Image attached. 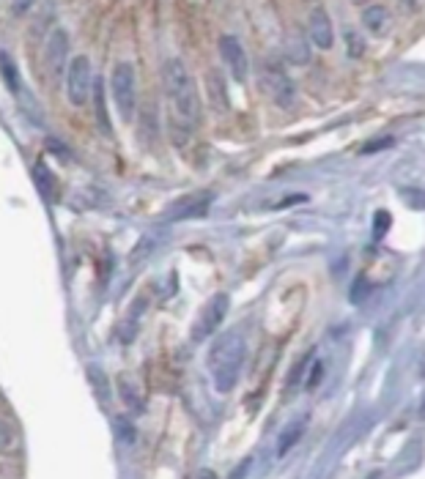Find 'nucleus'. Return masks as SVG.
Here are the masks:
<instances>
[{
    "instance_id": "nucleus-3",
    "label": "nucleus",
    "mask_w": 425,
    "mask_h": 479,
    "mask_svg": "<svg viewBox=\"0 0 425 479\" xmlns=\"http://www.w3.org/2000/svg\"><path fill=\"white\" fill-rule=\"evenodd\" d=\"M110 93H113V102H115L121 121L132 124V118L138 113V74H135V66L129 60L115 63V69L110 74Z\"/></svg>"
},
{
    "instance_id": "nucleus-17",
    "label": "nucleus",
    "mask_w": 425,
    "mask_h": 479,
    "mask_svg": "<svg viewBox=\"0 0 425 479\" xmlns=\"http://www.w3.org/2000/svg\"><path fill=\"white\" fill-rule=\"evenodd\" d=\"M113 433L118 436L121 444H135L138 441V428H135L132 416H127V414H115L113 416Z\"/></svg>"
},
{
    "instance_id": "nucleus-20",
    "label": "nucleus",
    "mask_w": 425,
    "mask_h": 479,
    "mask_svg": "<svg viewBox=\"0 0 425 479\" xmlns=\"http://www.w3.org/2000/svg\"><path fill=\"white\" fill-rule=\"evenodd\" d=\"M0 74H3V80H6V86H8L11 93L22 86V80H19V74H17V66H14V60H11L6 52H0Z\"/></svg>"
},
{
    "instance_id": "nucleus-19",
    "label": "nucleus",
    "mask_w": 425,
    "mask_h": 479,
    "mask_svg": "<svg viewBox=\"0 0 425 479\" xmlns=\"http://www.w3.org/2000/svg\"><path fill=\"white\" fill-rule=\"evenodd\" d=\"M33 175H36V184H39V192H42V197H47L49 203L55 200V195H58V189H55V181H52V175H49V170L39 162L36 168H33Z\"/></svg>"
},
{
    "instance_id": "nucleus-32",
    "label": "nucleus",
    "mask_w": 425,
    "mask_h": 479,
    "mask_svg": "<svg viewBox=\"0 0 425 479\" xmlns=\"http://www.w3.org/2000/svg\"><path fill=\"white\" fill-rule=\"evenodd\" d=\"M195 479H220V477H217L211 469H200V471L195 474Z\"/></svg>"
},
{
    "instance_id": "nucleus-11",
    "label": "nucleus",
    "mask_w": 425,
    "mask_h": 479,
    "mask_svg": "<svg viewBox=\"0 0 425 479\" xmlns=\"http://www.w3.org/2000/svg\"><path fill=\"white\" fill-rule=\"evenodd\" d=\"M115 389H118V397L124 400V405L129 408V411H135V414H141L143 408V394H141V387L127 375V373H121L118 378H115Z\"/></svg>"
},
{
    "instance_id": "nucleus-28",
    "label": "nucleus",
    "mask_w": 425,
    "mask_h": 479,
    "mask_svg": "<svg viewBox=\"0 0 425 479\" xmlns=\"http://www.w3.org/2000/svg\"><path fill=\"white\" fill-rule=\"evenodd\" d=\"M47 148H52V154H55L58 159H63V162H66V159H72V154H69V148H66L63 143H58V140H52V137H49V140H47Z\"/></svg>"
},
{
    "instance_id": "nucleus-27",
    "label": "nucleus",
    "mask_w": 425,
    "mask_h": 479,
    "mask_svg": "<svg viewBox=\"0 0 425 479\" xmlns=\"http://www.w3.org/2000/svg\"><path fill=\"white\" fill-rule=\"evenodd\" d=\"M321 378H324V362H316L310 370V378H307V389H316Z\"/></svg>"
},
{
    "instance_id": "nucleus-25",
    "label": "nucleus",
    "mask_w": 425,
    "mask_h": 479,
    "mask_svg": "<svg viewBox=\"0 0 425 479\" xmlns=\"http://www.w3.org/2000/svg\"><path fill=\"white\" fill-rule=\"evenodd\" d=\"M395 140L392 137H378V140H371V143H365L362 145V154H378L381 148H390Z\"/></svg>"
},
{
    "instance_id": "nucleus-2",
    "label": "nucleus",
    "mask_w": 425,
    "mask_h": 479,
    "mask_svg": "<svg viewBox=\"0 0 425 479\" xmlns=\"http://www.w3.org/2000/svg\"><path fill=\"white\" fill-rule=\"evenodd\" d=\"M244 356H247V346L239 332H225L214 340V346L209 350V370H211L214 389L220 394L234 392Z\"/></svg>"
},
{
    "instance_id": "nucleus-31",
    "label": "nucleus",
    "mask_w": 425,
    "mask_h": 479,
    "mask_svg": "<svg viewBox=\"0 0 425 479\" xmlns=\"http://www.w3.org/2000/svg\"><path fill=\"white\" fill-rule=\"evenodd\" d=\"M8 444H11V430L0 422V446H8Z\"/></svg>"
},
{
    "instance_id": "nucleus-29",
    "label": "nucleus",
    "mask_w": 425,
    "mask_h": 479,
    "mask_svg": "<svg viewBox=\"0 0 425 479\" xmlns=\"http://www.w3.org/2000/svg\"><path fill=\"white\" fill-rule=\"evenodd\" d=\"M250 466H252V460L247 457V460H244L241 466H236V469L231 471V477H228V479H244V474H247V469H250Z\"/></svg>"
},
{
    "instance_id": "nucleus-12",
    "label": "nucleus",
    "mask_w": 425,
    "mask_h": 479,
    "mask_svg": "<svg viewBox=\"0 0 425 479\" xmlns=\"http://www.w3.org/2000/svg\"><path fill=\"white\" fill-rule=\"evenodd\" d=\"M206 90H209V96H211V107H214L217 113H225V110H228V90H225V80H223L220 69H211V72L206 74Z\"/></svg>"
},
{
    "instance_id": "nucleus-23",
    "label": "nucleus",
    "mask_w": 425,
    "mask_h": 479,
    "mask_svg": "<svg viewBox=\"0 0 425 479\" xmlns=\"http://www.w3.org/2000/svg\"><path fill=\"white\" fill-rule=\"evenodd\" d=\"M346 49H348V55H351V58H360V55L365 52V42H362V36H360V33H354V31H348V33H346Z\"/></svg>"
},
{
    "instance_id": "nucleus-16",
    "label": "nucleus",
    "mask_w": 425,
    "mask_h": 479,
    "mask_svg": "<svg viewBox=\"0 0 425 479\" xmlns=\"http://www.w3.org/2000/svg\"><path fill=\"white\" fill-rule=\"evenodd\" d=\"M305 425H307L305 419H296V422H291V425H288V428L283 430V436H280V444H278V455H280V457H285V455H288V452H291V449H294V446H296V444L302 441Z\"/></svg>"
},
{
    "instance_id": "nucleus-22",
    "label": "nucleus",
    "mask_w": 425,
    "mask_h": 479,
    "mask_svg": "<svg viewBox=\"0 0 425 479\" xmlns=\"http://www.w3.org/2000/svg\"><path fill=\"white\" fill-rule=\"evenodd\" d=\"M368 293H371V282H368V277H365V274H360V277L351 282L348 299H351V305H362V302L368 299Z\"/></svg>"
},
{
    "instance_id": "nucleus-8",
    "label": "nucleus",
    "mask_w": 425,
    "mask_h": 479,
    "mask_svg": "<svg viewBox=\"0 0 425 479\" xmlns=\"http://www.w3.org/2000/svg\"><path fill=\"white\" fill-rule=\"evenodd\" d=\"M66 63H69V33L63 28H55L45 44V66L49 77L61 80V74H66Z\"/></svg>"
},
{
    "instance_id": "nucleus-21",
    "label": "nucleus",
    "mask_w": 425,
    "mask_h": 479,
    "mask_svg": "<svg viewBox=\"0 0 425 479\" xmlns=\"http://www.w3.org/2000/svg\"><path fill=\"white\" fill-rule=\"evenodd\" d=\"M154 250H157V238H154V236H143L141 241H138V247L132 250V255H129V263H132V266H138V263L145 261Z\"/></svg>"
},
{
    "instance_id": "nucleus-10",
    "label": "nucleus",
    "mask_w": 425,
    "mask_h": 479,
    "mask_svg": "<svg viewBox=\"0 0 425 479\" xmlns=\"http://www.w3.org/2000/svg\"><path fill=\"white\" fill-rule=\"evenodd\" d=\"M307 31H310V42L316 44L319 49H330L332 44H335V31H332V17L319 6V8H313V14H310V25H307Z\"/></svg>"
},
{
    "instance_id": "nucleus-4",
    "label": "nucleus",
    "mask_w": 425,
    "mask_h": 479,
    "mask_svg": "<svg viewBox=\"0 0 425 479\" xmlns=\"http://www.w3.org/2000/svg\"><path fill=\"white\" fill-rule=\"evenodd\" d=\"M94 69H91V60L88 55H77L69 60L66 66V96L74 107H86L88 104V96L94 93Z\"/></svg>"
},
{
    "instance_id": "nucleus-15",
    "label": "nucleus",
    "mask_w": 425,
    "mask_h": 479,
    "mask_svg": "<svg viewBox=\"0 0 425 479\" xmlns=\"http://www.w3.org/2000/svg\"><path fill=\"white\" fill-rule=\"evenodd\" d=\"M387 22H390V11L384 8V6H365L362 8V25L374 33V36H378V33H384L387 31Z\"/></svg>"
},
{
    "instance_id": "nucleus-14",
    "label": "nucleus",
    "mask_w": 425,
    "mask_h": 479,
    "mask_svg": "<svg viewBox=\"0 0 425 479\" xmlns=\"http://www.w3.org/2000/svg\"><path fill=\"white\" fill-rule=\"evenodd\" d=\"M88 384H91V389H94L96 400L102 403V405H107L110 403V397H113V392H110V375L99 367V364H88Z\"/></svg>"
},
{
    "instance_id": "nucleus-9",
    "label": "nucleus",
    "mask_w": 425,
    "mask_h": 479,
    "mask_svg": "<svg viewBox=\"0 0 425 479\" xmlns=\"http://www.w3.org/2000/svg\"><path fill=\"white\" fill-rule=\"evenodd\" d=\"M220 58L228 66V72L234 74L236 83H244L250 74V63H247V52L236 36H223L220 39Z\"/></svg>"
},
{
    "instance_id": "nucleus-24",
    "label": "nucleus",
    "mask_w": 425,
    "mask_h": 479,
    "mask_svg": "<svg viewBox=\"0 0 425 479\" xmlns=\"http://www.w3.org/2000/svg\"><path fill=\"white\" fill-rule=\"evenodd\" d=\"M390 214L387 211H376V217H374V238H384V233H387V227H390Z\"/></svg>"
},
{
    "instance_id": "nucleus-26",
    "label": "nucleus",
    "mask_w": 425,
    "mask_h": 479,
    "mask_svg": "<svg viewBox=\"0 0 425 479\" xmlns=\"http://www.w3.org/2000/svg\"><path fill=\"white\" fill-rule=\"evenodd\" d=\"M310 356H313V353H307V356H302V359H299V362L294 364V370H291V375H288V387H294V384L299 381V375L305 373V367H307V359H310Z\"/></svg>"
},
{
    "instance_id": "nucleus-30",
    "label": "nucleus",
    "mask_w": 425,
    "mask_h": 479,
    "mask_svg": "<svg viewBox=\"0 0 425 479\" xmlns=\"http://www.w3.org/2000/svg\"><path fill=\"white\" fill-rule=\"evenodd\" d=\"M307 200V195H294V197H283L280 203H278V209H285V206H294V203H305Z\"/></svg>"
},
{
    "instance_id": "nucleus-1",
    "label": "nucleus",
    "mask_w": 425,
    "mask_h": 479,
    "mask_svg": "<svg viewBox=\"0 0 425 479\" xmlns=\"http://www.w3.org/2000/svg\"><path fill=\"white\" fill-rule=\"evenodd\" d=\"M162 86H165V99H168V110H170V137L176 145H184L192 137L195 124L200 121L198 86L179 58L165 60Z\"/></svg>"
},
{
    "instance_id": "nucleus-18",
    "label": "nucleus",
    "mask_w": 425,
    "mask_h": 479,
    "mask_svg": "<svg viewBox=\"0 0 425 479\" xmlns=\"http://www.w3.org/2000/svg\"><path fill=\"white\" fill-rule=\"evenodd\" d=\"M94 99H96V121H99V129L102 134H110L113 127L107 121V107H104V88H102V80L96 77L94 80Z\"/></svg>"
},
{
    "instance_id": "nucleus-13",
    "label": "nucleus",
    "mask_w": 425,
    "mask_h": 479,
    "mask_svg": "<svg viewBox=\"0 0 425 479\" xmlns=\"http://www.w3.org/2000/svg\"><path fill=\"white\" fill-rule=\"evenodd\" d=\"M14 96L19 99V110H22L36 127H45V113H42V107H39V99L25 88V83L14 90Z\"/></svg>"
},
{
    "instance_id": "nucleus-6",
    "label": "nucleus",
    "mask_w": 425,
    "mask_h": 479,
    "mask_svg": "<svg viewBox=\"0 0 425 479\" xmlns=\"http://www.w3.org/2000/svg\"><path fill=\"white\" fill-rule=\"evenodd\" d=\"M211 203H214V195L209 192V189H200V192H189V195H182L179 200H173L168 209H165V214H162V219L165 222H184V219H200L209 214V209H211Z\"/></svg>"
},
{
    "instance_id": "nucleus-33",
    "label": "nucleus",
    "mask_w": 425,
    "mask_h": 479,
    "mask_svg": "<svg viewBox=\"0 0 425 479\" xmlns=\"http://www.w3.org/2000/svg\"><path fill=\"white\" fill-rule=\"evenodd\" d=\"M11 8H14V11H28V8H31V3H14Z\"/></svg>"
},
{
    "instance_id": "nucleus-7",
    "label": "nucleus",
    "mask_w": 425,
    "mask_h": 479,
    "mask_svg": "<svg viewBox=\"0 0 425 479\" xmlns=\"http://www.w3.org/2000/svg\"><path fill=\"white\" fill-rule=\"evenodd\" d=\"M261 90L283 110L294 107V102H296V88L291 83V77L278 66H269L266 72H261Z\"/></svg>"
},
{
    "instance_id": "nucleus-5",
    "label": "nucleus",
    "mask_w": 425,
    "mask_h": 479,
    "mask_svg": "<svg viewBox=\"0 0 425 479\" xmlns=\"http://www.w3.org/2000/svg\"><path fill=\"white\" fill-rule=\"evenodd\" d=\"M228 309H231V296H228V293H214V296L203 305V309L198 312V318H195V323H192V329H189V337H192L195 343L209 340V337L220 329V323L225 320Z\"/></svg>"
}]
</instances>
